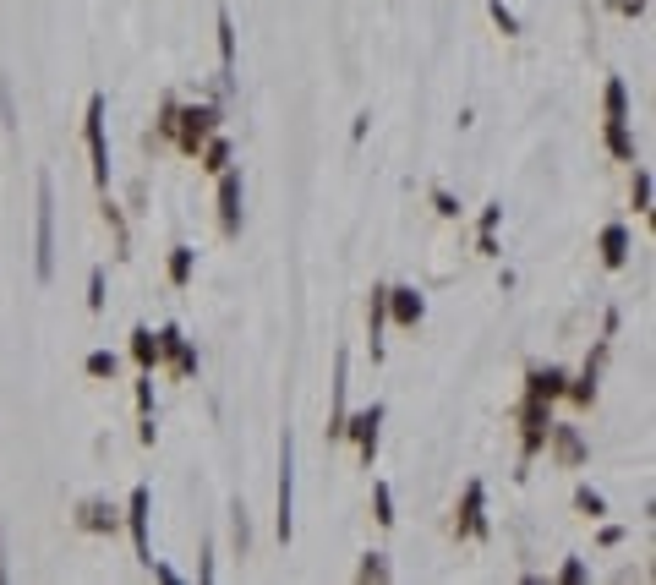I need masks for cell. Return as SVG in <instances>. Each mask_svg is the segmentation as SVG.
I'll return each instance as SVG.
<instances>
[{
	"label": "cell",
	"instance_id": "1",
	"mask_svg": "<svg viewBox=\"0 0 656 585\" xmlns=\"http://www.w3.org/2000/svg\"><path fill=\"white\" fill-rule=\"evenodd\" d=\"M514 427H520V471H531V460L547 449V427H553V400H536V394H525L520 405H514Z\"/></svg>",
	"mask_w": 656,
	"mask_h": 585
},
{
	"label": "cell",
	"instance_id": "2",
	"mask_svg": "<svg viewBox=\"0 0 656 585\" xmlns=\"http://www.w3.org/2000/svg\"><path fill=\"white\" fill-rule=\"evenodd\" d=\"M104 115H110V99H104V93H88V110H82V143H88V159H93V186L110 192V132H104Z\"/></svg>",
	"mask_w": 656,
	"mask_h": 585
},
{
	"label": "cell",
	"instance_id": "3",
	"mask_svg": "<svg viewBox=\"0 0 656 585\" xmlns=\"http://www.w3.org/2000/svg\"><path fill=\"white\" fill-rule=\"evenodd\" d=\"M33 274L39 285L55 279V186L50 175H39V225H33Z\"/></svg>",
	"mask_w": 656,
	"mask_h": 585
},
{
	"label": "cell",
	"instance_id": "4",
	"mask_svg": "<svg viewBox=\"0 0 656 585\" xmlns=\"http://www.w3.org/2000/svg\"><path fill=\"white\" fill-rule=\"evenodd\" d=\"M219 104H181V115H175V154H186V159H197V148L208 143V137L219 132Z\"/></svg>",
	"mask_w": 656,
	"mask_h": 585
},
{
	"label": "cell",
	"instance_id": "5",
	"mask_svg": "<svg viewBox=\"0 0 656 585\" xmlns=\"http://www.w3.org/2000/svg\"><path fill=\"white\" fill-rule=\"evenodd\" d=\"M121 525L132 531V547H137V564H154V536H148V525H154V487L148 482H137L132 487V498H126V509H121Z\"/></svg>",
	"mask_w": 656,
	"mask_h": 585
},
{
	"label": "cell",
	"instance_id": "6",
	"mask_svg": "<svg viewBox=\"0 0 656 585\" xmlns=\"http://www.w3.org/2000/svg\"><path fill=\"white\" fill-rule=\"evenodd\" d=\"M274 531L279 542L296 536V438L285 427V443H279V514H274Z\"/></svg>",
	"mask_w": 656,
	"mask_h": 585
},
{
	"label": "cell",
	"instance_id": "7",
	"mask_svg": "<svg viewBox=\"0 0 656 585\" xmlns=\"http://www.w3.org/2000/svg\"><path fill=\"white\" fill-rule=\"evenodd\" d=\"M487 487L482 482H465L460 503H454V536L460 542H487Z\"/></svg>",
	"mask_w": 656,
	"mask_h": 585
},
{
	"label": "cell",
	"instance_id": "8",
	"mask_svg": "<svg viewBox=\"0 0 656 585\" xmlns=\"http://www.w3.org/2000/svg\"><path fill=\"white\" fill-rule=\"evenodd\" d=\"M214 181H219V236H225V241H236V236H241V219H246V208H241V203H246L241 170L230 165V170H219Z\"/></svg>",
	"mask_w": 656,
	"mask_h": 585
},
{
	"label": "cell",
	"instance_id": "9",
	"mask_svg": "<svg viewBox=\"0 0 656 585\" xmlns=\"http://www.w3.org/2000/svg\"><path fill=\"white\" fill-rule=\"evenodd\" d=\"M345 438H356V449H361V465H372V460H378V438H383V405L372 400V405H361V411H350V416H345Z\"/></svg>",
	"mask_w": 656,
	"mask_h": 585
},
{
	"label": "cell",
	"instance_id": "10",
	"mask_svg": "<svg viewBox=\"0 0 656 585\" xmlns=\"http://www.w3.org/2000/svg\"><path fill=\"white\" fill-rule=\"evenodd\" d=\"M159 367H170L175 378H197V345L175 329V323L159 329Z\"/></svg>",
	"mask_w": 656,
	"mask_h": 585
},
{
	"label": "cell",
	"instance_id": "11",
	"mask_svg": "<svg viewBox=\"0 0 656 585\" xmlns=\"http://www.w3.org/2000/svg\"><path fill=\"white\" fill-rule=\"evenodd\" d=\"M345 394H350V356L339 350L334 356V383H328V443H339L345 438V416H350V405H345Z\"/></svg>",
	"mask_w": 656,
	"mask_h": 585
},
{
	"label": "cell",
	"instance_id": "12",
	"mask_svg": "<svg viewBox=\"0 0 656 585\" xmlns=\"http://www.w3.org/2000/svg\"><path fill=\"white\" fill-rule=\"evenodd\" d=\"M72 525H77V531H88V536H115V531H121V509L104 503V498H82L77 514H72Z\"/></svg>",
	"mask_w": 656,
	"mask_h": 585
},
{
	"label": "cell",
	"instance_id": "13",
	"mask_svg": "<svg viewBox=\"0 0 656 585\" xmlns=\"http://www.w3.org/2000/svg\"><path fill=\"white\" fill-rule=\"evenodd\" d=\"M547 454H553L558 465H585V460H591V443L580 438V427L553 421V427H547Z\"/></svg>",
	"mask_w": 656,
	"mask_h": 585
},
{
	"label": "cell",
	"instance_id": "14",
	"mask_svg": "<svg viewBox=\"0 0 656 585\" xmlns=\"http://www.w3.org/2000/svg\"><path fill=\"white\" fill-rule=\"evenodd\" d=\"M421 318H427V296H421L416 285H389V323L416 329Z\"/></svg>",
	"mask_w": 656,
	"mask_h": 585
},
{
	"label": "cell",
	"instance_id": "15",
	"mask_svg": "<svg viewBox=\"0 0 656 585\" xmlns=\"http://www.w3.org/2000/svg\"><path fill=\"white\" fill-rule=\"evenodd\" d=\"M383 329H389V285H372V296H367V350H372V361H383Z\"/></svg>",
	"mask_w": 656,
	"mask_h": 585
},
{
	"label": "cell",
	"instance_id": "16",
	"mask_svg": "<svg viewBox=\"0 0 656 585\" xmlns=\"http://www.w3.org/2000/svg\"><path fill=\"white\" fill-rule=\"evenodd\" d=\"M596 252H602V268H624L629 252H635V236H629V225H602V236H596Z\"/></svg>",
	"mask_w": 656,
	"mask_h": 585
},
{
	"label": "cell",
	"instance_id": "17",
	"mask_svg": "<svg viewBox=\"0 0 656 585\" xmlns=\"http://www.w3.org/2000/svg\"><path fill=\"white\" fill-rule=\"evenodd\" d=\"M564 389H569V372L553 367V361L525 372V394H536V400H564Z\"/></svg>",
	"mask_w": 656,
	"mask_h": 585
},
{
	"label": "cell",
	"instance_id": "18",
	"mask_svg": "<svg viewBox=\"0 0 656 585\" xmlns=\"http://www.w3.org/2000/svg\"><path fill=\"white\" fill-rule=\"evenodd\" d=\"M602 143H607V154H613L618 165H640V148H635L629 121H602Z\"/></svg>",
	"mask_w": 656,
	"mask_h": 585
},
{
	"label": "cell",
	"instance_id": "19",
	"mask_svg": "<svg viewBox=\"0 0 656 585\" xmlns=\"http://www.w3.org/2000/svg\"><path fill=\"white\" fill-rule=\"evenodd\" d=\"M230 159H236V148H230V137H225V132H214L203 148H197V170H203V175L230 170Z\"/></svg>",
	"mask_w": 656,
	"mask_h": 585
},
{
	"label": "cell",
	"instance_id": "20",
	"mask_svg": "<svg viewBox=\"0 0 656 585\" xmlns=\"http://www.w3.org/2000/svg\"><path fill=\"white\" fill-rule=\"evenodd\" d=\"M164 274H170L175 290H186V285H192V274H197V252L175 241V247H170V263H164Z\"/></svg>",
	"mask_w": 656,
	"mask_h": 585
},
{
	"label": "cell",
	"instance_id": "21",
	"mask_svg": "<svg viewBox=\"0 0 656 585\" xmlns=\"http://www.w3.org/2000/svg\"><path fill=\"white\" fill-rule=\"evenodd\" d=\"M602 115H607V121H629V83H624V77H607Z\"/></svg>",
	"mask_w": 656,
	"mask_h": 585
},
{
	"label": "cell",
	"instance_id": "22",
	"mask_svg": "<svg viewBox=\"0 0 656 585\" xmlns=\"http://www.w3.org/2000/svg\"><path fill=\"white\" fill-rule=\"evenodd\" d=\"M214 33H219V66H225V77L236 72V22H230V11L219 6V17H214Z\"/></svg>",
	"mask_w": 656,
	"mask_h": 585
},
{
	"label": "cell",
	"instance_id": "23",
	"mask_svg": "<svg viewBox=\"0 0 656 585\" xmlns=\"http://www.w3.org/2000/svg\"><path fill=\"white\" fill-rule=\"evenodd\" d=\"M132 361H137V372L159 367V334L154 329H132Z\"/></svg>",
	"mask_w": 656,
	"mask_h": 585
},
{
	"label": "cell",
	"instance_id": "24",
	"mask_svg": "<svg viewBox=\"0 0 656 585\" xmlns=\"http://www.w3.org/2000/svg\"><path fill=\"white\" fill-rule=\"evenodd\" d=\"M104 225H110V236H115V257H126V247H132V230H126V214H121V208H115L110 203V192H104Z\"/></svg>",
	"mask_w": 656,
	"mask_h": 585
},
{
	"label": "cell",
	"instance_id": "25",
	"mask_svg": "<svg viewBox=\"0 0 656 585\" xmlns=\"http://www.w3.org/2000/svg\"><path fill=\"white\" fill-rule=\"evenodd\" d=\"M82 372H88L93 383H104V378L115 383V372H121V356H115V350H88V361H82Z\"/></svg>",
	"mask_w": 656,
	"mask_h": 585
},
{
	"label": "cell",
	"instance_id": "26",
	"mask_svg": "<svg viewBox=\"0 0 656 585\" xmlns=\"http://www.w3.org/2000/svg\"><path fill=\"white\" fill-rule=\"evenodd\" d=\"M372 520H378L383 531L400 520V514H394V487H389V482H372Z\"/></svg>",
	"mask_w": 656,
	"mask_h": 585
},
{
	"label": "cell",
	"instance_id": "27",
	"mask_svg": "<svg viewBox=\"0 0 656 585\" xmlns=\"http://www.w3.org/2000/svg\"><path fill=\"white\" fill-rule=\"evenodd\" d=\"M175 115H181V99L164 93V99H159V121H154V143H170V137H175Z\"/></svg>",
	"mask_w": 656,
	"mask_h": 585
},
{
	"label": "cell",
	"instance_id": "28",
	"mask_svg": "<svg viewBox=\"0 0 656 585\" xmlns=\"http://www.w3.org/2000/svg\"><path fill=\"white\" fill-rule=\"evenodd\" d=\"M487 17H492V28H498L503 39H520V17H514L503 0H487Z\"/></svg>",
	"mask_w": 656,
	"mask_h": 585
},
{
	"label": "cell",
	"instance_id": "29",
	"mask_svg": "<svg viewBox=\"0 0 656 585\" xmlns=\"http://www.w3.org/2000/svg\"><path fill=\"white\" fill-rule=\"evenodd\" d=\"M574 509H580L585 520H602V514H607V498L596 493V487H574Z\"/></svg>",
	"mask_w": 656,
	"mask_h": 585
},
{
	"label": "cell",
	"instance_id": "30",
	"mask_svg": "<svg viewBox=\"0 0 656 585\" xmlns=\"http://www.w3.org/2000/svg\"><path fill=\"white\" fill-rule=\"evenodd\" d=\"M629 208L635 214H651V175L635 165V181H629Z\"/></svg>",
	"mask_w": 656,
	"mask_h": 585
},
{
	"label": "cell",
	"instance_id": "31",
	"mask_svg": "<svg viewBox=\"0 0 656 585\" xmlns=\"http://www.w3.org/2000/svg\"><path fill=\"white\" fill-rule=\"evenodd\" d=\"M356 575L361 580H394V569H389V558H383V553H367V558H361V569H356Z\"/></svg>",
	"mask_w": 656,
	"mask_h": 585
},
{
	"label": "cell",
	"instance_id": "32",
	"mask_svg": "<svg viewBox=\"0 0 656 585\" xmlns=\"http://www.w3.org/2000/svg\"><path fill=\"white\" fill-rule=\"evenodd\" d=\"M432 208H438V219H460V214H465L460 197H454L449 186H432Z\"/></svg>",
	"mask_w": 656,
	"mask_h": 585
},
{
	"label": "cell",
	"instance_id": "33",
	"mask_svg": "<svg viewBox=\"0 0 656 585\" xmlns=\"http://www.w3.org/2000/svg\"><path fill=\"white\" fill-rule=\"evenodd\" d=\"M88 312H104V268L88 274Z\"/></svg>",
	"mask_w": 656,
	"mask_h": 585
},
{
	"label": "cell",
	"instance_id": "34",
	"mask_svg": "<svg viewBox=\"0 0 656 585\" xmlns=\"http://www.w3.org/2000/svg\"><path fill=\"white\" fill-rule=\"evenodd\" d=\"M558 580H564V585H585V580H591V569H585L580 558H569V564L558 569Z\"/></svg>",
	"mask_w": 656,
	"mask_h": 585
},
{
	"label": "cell",
	"instance_id": "35",
	"mask_svg": "<svg viewBox=\"0 0 656 585\" xmlns=\"http://www.w3.org/2000/svg\"><path fill=\"white\" fill-rule=\"evenodd\" d=\"M498 225H503V203H487L482 219H476V230H498Z\"/></svg>",
	"mask_w": 656,
	"mask_h": 585
},
{
	"label": "cell",
	"instance_id": "36",
	"mask_svg": "<svg viewBox=\"0 0 656 585\" xmlns=\"http://www.w3.org/2000/svg\"><path fill=\"white\" fill-rule=\"evenodd\" d=\"M476 252H482V257H498V230H476Z\"/></svg>",
	"mask_w": 656,
	"mask_h": 585
},
{
	"label": "cell",
	"instance_id": "37",
	"mask_svg": "<svg viewBox=\"0 0 656 585\" xmlns=\"http://www.w3.org/2000/svg\"><path fill=\"white\" fill-rule=\"evenodd\" d=\"M596 542H602V547H618V542H624V525H602V531H596Z\"/></svg>",
	"mask_w": 656,
	"mask_h": 585
},
{
	"label": "cell",
	"instance_id": "38",
	"mask_svg": "<svg viewBox=\"0 0 656 585\" xmlns=\"http://www.w3.org/2000/svg\"><path fill=\"white\" fill-rule=\"evenodd\" d=\"M618 11L624 17H646V0H618Z\"/></svg>",
	"mask_w": 656,
	"mask_h": 585
},
{
	"label": "cell",
	"instance_id": "39",
	"mask_svg": "<svg viewBox=\"0 0 656 585\" xmlns=\"http://www.w3.org/2000/svg\"><path fill=\"white\" fill-rule=\"evenodd\" d=\"M0 580H6V547H0Z\"/></svg>",
	"mask_w": 656,
	"mask_h": 585
}]
</instances>
